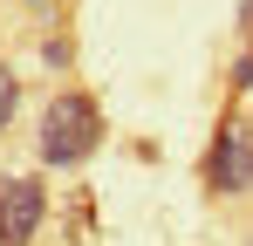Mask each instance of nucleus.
I'll return each mask as SVG.
<instances>
[{
	"mask_svg": "<svg viewBox=\"0 0 253 246\" xmlns=\"http://www.w3.org/2000/svg\"><path fill=\"white\" fill-rule=\"evenodd\" d=\"M35 144H42V164H55V171L89 164L103 151V103H96L89 89H55V103L42 110Z\"/></svg>",
	"mask_w": 253,
	"mask_h": 246,
	"instance_id": "obj_1",
	"label": "nucleus"
},
{
	"mask_svg": "<svg viewBox=\"0 0 253 246\" xmlns=\"http://www.w3.org/2000/svg\"><path fill=\"white\" fill-rule=\"evenodd\" d=\"M42 55H48V69H69V55H76V48H69V41H42Z\"/></svg>",
	"mask_w": 253,
	"mask_h": 246,
	"instance_id": "obj_5",
	"label": "nucleus"
},
{
	"mask_svg": "<svg viewBox=\"0 0 253 246\" xmlns=\"http://www.w3.org/2000/svg\"><path fill=\"white\" fill-rule=\"evenodd\" d=\"M206 192H219V199L253 192V123H247V117H226L219 130H212V151H206Z\"/></svg>",
	"mask_w": 253,
	"mask_h": 246,
	"instance_id": "obj_2",
	"label": "nucleus"
},
{
	"mask_svg": "<svg viewBox=\"0 0 253 246\" xmlns=\"http://www.w3.org/2000/svg\"><path fill=\"white\" fill-rule=\"evenodd\" d=\"M14 117H21V76H14V69L0 62V130H7Z\"/></svg>",
	"mask_w": 253,
	"mask_h": 246,
	"instance_id": "obj_4",
	"label": "nucleus"
},
{
	"mask_svg": "<svg viewBox=\"0 0 253 246\" xmlns=\"http://www.w3.org/2000/svg\"><path fill=\"white\" fill-rule=\"evenodd\" d=\"M247 41H253V0H247Z\"/></svg>",
	"mask_w": 253,
	"mask_h": 246,
	"instance_id": "obj_6",
	"label": "nucleus"
},
{
	"mask_svg": "<svg viewBox=\"0 0 253 246\" xmlns=\"http://www.w3.org/2000/svg\"><path fill=\"white\" fill-rule=\"evenodd\" d=\"M247 89H253V82H247Z\"/></svg>",
	"mask_w": 253,
	"mask_h": 246,
	"instance_id": "obj_7",
	"label": "nucleus"
},
{
	"mask_svg": "<svg viewBox=\"0 0 253 246\" xmlns=\"http://www.w3.org/2000/svg\"><path fill=\"white\" fill-rule=\"evenodd\" d=\"M42 219H48L42 178H0V246H35Z\"/></svg>",
	"mask_w": 253,
	"mask_h": 246,
	"instance_id": "obj_3",
	"label": "nucleus"
}]
</instances>
